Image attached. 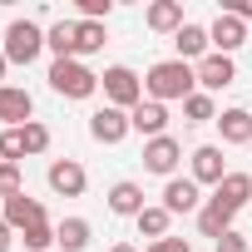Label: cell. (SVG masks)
Masks as SVG:
<instances>
[{"label": "cell", "mask_w": 252, "mask_h": 252, "mask_svg": "<svg viewBox=\"0 0 252 252\" xmlns=\"http://www.w3.org/2000/svg\"><path fill=\"white\" fill-rule=\"evenodd\" d=\"M25 193V178H20V163H0V203Z\"/></svg>", "instance_id": "obj_28"}, {"label": "cell", "mask_w": 252, "mask_h": 252, "mask_svg": "<svg viewBox=\"0 0 252 252\" xmlns=\"http://www.w3.org/2000/svg\"><path fill=\"white\" fill-rule=\"evenodd\" d=\"M89 218H64V222H55V247L60 252H84L89 247Z\"/></svg>", "instance_id": "obj_20"}, {"label": "cell", "mask_w": 252, "mask_h": 252, "mask_svg": "<svg viewBox=\"0 0 252 252\" xmlns=\"http://www.w3.org/2000/svg\"><path fill=\"white\" fill-rule=\"evenodd\" d=\"M144 252H193V247H188L183 237H163V242H149Z\"/></svg>", "instance_id": "obj_32"}, {"label": "cell", "mask_w": 252, "mask_h": 252, "mask_svg": "<svg viewBox=\"0 0 252 252\" xmlns=\"http://www.w3.org/2000/svg\"><path fill=\"white\" fill-rule=\"evenodd\" d=\"M0 218H5L15 232H25V227H35V222H50V218H45V203H40V198H30V193L5 198V213H0Z\"/></svg>", "instance_id": "obj_13"}, {"label": "cell", "mask_w": 252, "mask_h": 252, "mask_svg": "<svg viewBox=\"0 0 252 252\" xmlns=\"http://www.w3.org/2000/svg\"><path fill=\"white\" fill-rule=\"evenodd\" d=\"M5 69H10V60H5V50H0V84H5Z\"/></svg>", "instance_id": "obj_36"}, {"label": "cell", "mask_w": 252, "mask_h": 252, "mask_svg": "<svg viewBox=\"0 0 252 252\" xmlns=\"http://www.w3.org/2000/svg\"><path fill=\"white\" fill-rule=\"evenodd\" d=\"M183 124H218V109H213V94H188L183 99Z\"/></svg>", "instance_id": "obj_24"}, {"label": "cell", "mask_w": 252, "mask_h": 252, "mask_svg": "<svg viewBox=\"0 0 252 252\" xmlns=\"http://www.w3.org/2000/svg\"><path fill=\"white\" fill-rule=\"evenodd\" d=\"M109 252H139V247H134V242H114Z\"/></svg>", "instance_id": "obj_35"}, {"label": "cell", "mask_w": 252, "mask_h": 252, "mask_svg": "<svg viewBox=\"0 0 252 252\" xmlns=\"http://www.w3.org/2000/svg\"><path fill=\"white\" fill-rule=\"evenodd\" d=\"M129 124H134V134H144V139H163L168 134V104L144 99L139 109H129Z\"/></svg>", "instance_id": "obj_12"}, {"label": "cell", "mask_w": 252, "mask_h": 252, "mask_svg": "<svg viewBox=\"0 0 252 252\" xmlns=\"http://www.w3.org/2000/svg\"><path fill=\"white\" fill-rule=\"evenodd\" d=\"M129 134H134V124H129V114H124V109L104 104V109L89 114V139H94V144H124Z\"/></svg>", "instance_id": "obj_5"}, {"label": "cell", "mask_w": 252, "mask_h": 252, "mask_svg": "<svg viewBox=\"0 0 252 252\" xmlns=\"http://www.w3.org/2000/svg\"><path fill=\"white\" fill-rule=\"evenodd\" d=\"M232 218H237V208H227L222 198H208V203L198 208V232L218 242L222 232H232Z\"/></svg>", "instance_id": "obj_15"}, {"label": "cell", "mask_w": 252, "mask_h": 252, "mask_svg": "<svg viewBox=\"0 0 252 252\" xmlns=\"http://www.w3.org/2000/svg\"><path fill=\"white\" fill-rule=\"evenodd\" d=\"M149 203H144V188L134 183V178H119L114 188H109V213H119V218H139Z\"/></svg>", "instance_id": "obj_17"}, {"label": "cell", "mask_w": 252, "mask_h": 252, "mask_svg": "<svg viewBox=\"0 0 252 252\" xmlns=\"http://www.w3.org/2000/svg\"><path fill=\"white\" fill-rule=\"evenodd\" d=\"M188 163H193V173H188V178H193L198 188H203V183H213V188H218V183L227 178V163H222V149H218V144L193 149V154H188Z\"/></svg>", "instance_id": "obj_10"}, {"label": "cell", "mask_w": 252, "mask_h": 252, "mask_svg": "<svg viewBox=\"0 0 252 252\" xmlns=\"http://www.w3.org/2000/svg\"><path fill=\"white\" fill-rule=\"evenodd\" d=\"M5 60L10 64H35L40 60V50H45V30L35 25V20H10L5 25Z\"/></svg>", "instance_id": "obj_4"}, {"label": "cell", "mask_w": 252, "mask_h": 252, "mask_svg": "<svg viewBox=\"0 0 252 252\" xmlns=\"http://www.w3.org/2000/svg\"><path fill=\"white\" fill-rule=\"evenodd\" d=\"M109 0H79V20H109Z\"/></svg>", "instance_id": "obj_30"}, {"label": "cell", "mask_w": 252, "mask_h": 252, "mask_svg": "<svg viewBox=\"0 0 252 252\" xmlns=\"http://www.w3.org/2000/svg\"><path fill=\"white\" fill-rule=\"evenodd\" d=\"M134 222H139V232H144V237L163 242V237H168V222H173V213H168L163 203H149V208H144V213H139Z\"/></svg>", "instance_id": "obj_23"}, {"label": "cell", "mask_w": 252, "mask_h": 252, "mask_svg": "<svg viewBox=\"0 0 252 252\" xmlns=\"http://www.w3.org/2000/svg\"><path fill=\"white\" fill-rule=\"evenodd\" d=\"M193 69H198V89H203V94H218V89H227V84L237 79V64H232V55H218V50H213L208 60H198Z\"/></svg>", "instance_id": "obj_9"}, {"label": "cell", "mask_w": 252, "mask_h": 252, "mask_svg": "<svg viewBox=\"0 0 252 252\" xmlns=\"http://www.w3.org/2000/svg\"><path fill=\"white\" fill-rule=\"evenodd\" d=\"M45 79H50V89L60 99H89V94H99V74L84 60H55Z\"/></svg>", "instance_id": "obj_2"}, {"label": "cell", "mask_w": 252, "mask_h": 252, "mask_svg": "<svg viewBox=\"0 0 252 252\" xmlns=\"http://www.w3.org/2000/svg\"><path fill=\"white\" fill-rule=\"evenodd\" d=\"M144 20H149V30H158V35H178V30L188 25L178 0H154V5L144 10Z\"/></svg>", "instance_id": "obj_19"}, {"label": "cell", "mask_w": 252, "mask_h": 252, "mask_svg": "<svg viewBox=\"0 0 252 252\" xmlns=\"http://www.w3.org/2000/svg\"><path fill=\"white\" fill-rule=\"evenodd\" d=\"M188 94H198V69L193 64H183V60H158V64H149V74H144V99H158V104H183Z\"/></svg>", "instance_id": "obj_1"}, {"label": "cell", "mask_w": 252, "mask_h": 252, "mask_svg": "<svg viewBox=\"0 0 252 252\" xmlns=\"http://www.w3.org/2000/svg\"><path fill=\"white\" fill-rule=\"evenodd\" d=\"M99 89H104V104H114V109H139L144 104V79L129 69V64H109L104 74H99Z\"/></svg>", "instance_id": "obj_3"}, {"label": "cell", "mask_w": 252, "mask_h": 252, "mask_svg": "<svg viewBox=\"0 0 252 252\" xmlns=\"http://www.w3.org/2000/svg\"><path fill=\"white\" fill-rule=\"evenodd\" d=\"M213 247H218V252H247V237H242V232L232 227V232H222V237H218Z\"/></svg>", "instance_id": "obj_31"}, {"label": "cell", "mask_w": 252, "mask_h": 252, "mask_svg": "<svg viewBox=\"0 0 252 252\" xmlns=\"http://www.w3.org/2000/svg\"><path fill=\"white\" fill-rule=\"evenodd\" d=\"M178 163H183V144H178L173 134L144 144V168H149V173H158V178H178Z\"/></svg>", "instance_id": "obj_6"}, {"label": "cell", "mask_w": 252, "mask_h": 252, "mask_svg": "<svg viewBox=\"0 0 252 252\" xmlns=\"http://www.w3.org/2000/svg\"><path fill=\"white\" fill-rule=\"evenodd\" d=\"M222 10H227V15H237V20H252V0H227Z\"/></svg>", "instance_id": "obj_33"}, {"label": "cell", "mask_w": 252, "mask_h": 252, "mask_svg": "<svg viewBox=\"0 0 252 252\" xmlns=\"http://www.w3.org/2000/svg\"><path fill=\"white\" fill-rule=\"evenodd\" d=\"M45 50H55V60H79V20H55L45 30Z\"/></svg>", "instance_id": "obj_16"}, {"label": "cell", "mask_w": 252, "mask_h": 252, "mask_svg": "<svg viewBox=\"0 0 252 252\" xmlns=\"http://www.w3.org/2000/svg\"><path fill=\"white\" fill-rule=\"evenodd\" d=\"M104 45H109L104 20H79V60H84V55H99Z\"/></svg>", "instance_id": "obj_25"}, {"label": "cell", "mask_w": 252, "mask_h": 252, "mask_svg": "<svg viewBox=\"0 0 252 252\" xmlns=\"http://www.w3.org/2000/svg\"><path fill=\"white\" fill-rule=\"evenodd\" d=\"M10 247H15V227L0 218V252H10Z\"/></svg>", "instance_id": "obj_34"}, {"label": "cell", "mask_w": 252, "mask_h": 252, "mask_svg": "<svg viewBox=\"0 0 252 252\" xmlns=\"http://www.w3.org/2000/svg\"><path fill=\"white\" fill-rule=\"evenodd\" d=\"M20 144H25V154H45L50 149V129H45L40 119H30L25 129H20Z\"/></svg>", "instance_id": "obj_26"}, {"label": "cell", "mask_w": 252, "mask_h": 252, "mask_svg": "<svg viewBox=\"0 0 252 252\" xmlns=\"http://www.w3.org/2000/svg\"><path fill=\"white\" fill-rule=\"evenodd\" d=\"M173 50H178L183 64H193V60H208V55H213V40H208L203 25H183V30L173 35Z\"/></svg>", "instance_id": "obj_18"}, {"label": "cell", "mask_w": 252, "mask_h": 252, "mask_svg": "<svg viewBox=\"0 0 252 252\" xmlns=\"http://www.w3.org/2000/svg\"><path fill=\"white\" fill-rule=\"evenodd\" d=\"M20 242H25L30 252H50V247H55V227H50V222H35V227L20 232Z\"/></svg>", "instance_id": "obj_27"}, {"label": "cell", "mask_w": 252, "mask_h": 252, "mask_svg": "<svg viewBox=\"0 0 252 252\" xmlns=\"http://www.w3.org/2000/svg\"><path fill=\"white\" fill-rule=\"evenodd\" d=\"M50 188H55L60 198H79V193L89 188L84 163H74V158H55V163H50Z\"/></svg>", "instance_id": "obj_11"}, {"label": "cell", "mask_w": 252, "mask_h": 252, "mask_svg": "<svg viewBox=\"0 0 252 252\" xmlns=\"http://www.w3.org/2000/svg\"><path fill=\"white\" fill-rule=\"evenodd\" d=\"M30 119H35L30 89H20V84H0V124H5V129H25Z\"/></svg>", "instance_id": "obj_7"}, {"label": "cell", "mask_w": 252, "mask_h": 252, "mask_svg": "<svg viewBox=\"0 0 252 252\" xmlns=\"http://www.w3.org/2000/svg\"><path fill=\"white\" fill-rule=\"evenodd\" d=\"M213 198H222L227 208H237V213H242V208L252 203V173H232V168H227V178L213 188Z\"/></svg>", "instance_id": "obj_21"}, {"label": "cell", "mask_w": 252, "mask_h": 252, "mask_svg": "<svg viewBox=\"0 0 252 252\" xmlns=\"http://www.w3.org/2000/svg\"><path fill=\"white\" fill-rule=\"evenodd\" d=\"M203 203H208V198L198 193L193 178H168V183H163V208H168L173 218H178V213H198Z\"/></svg>", "instance_id": "obj_14"}, {"label": "cell", "mask_w": 252, "mask_h": 252, "mask_svg": "<svg viewBox=\"0 0 252 252\" xmlns=\"http://www.w3.org/2000/svg\"><path fill=\"white\" fill-rule=\"evenodd\" d=\"M218 134H222V144H252V114L247 109H222Z\"/></svg>", "instance_id": "obj_22"}, {"label": "cell", "mask_w": 252, "mask_h": 252, "mask_svg": "<svg viewBox=\"0 0 252 252\" xmlns=\"http://www.w3.org/2000/svg\"><path fill=\"white\" fill-rule=\"evenodd\" d=\"M20 158H25L20 129H5V134H0V163H20Z\"/></svg>", "instance_id": "obj_29"}, {"label": "cell", "mask_w": 252, "mask_h": 252, "mask_svg": "<svg viewBox=\"0 0 252 252\" xmlns=\"http://www.w3.org/2000/svg\"><path fill=\"white\" fill-rule=\"evenodd\" d=\"M208 40H213V50H218V55H232V50H242V45L252 40V30H247V20H237V15L218 10V20L208 25Z\"/></svg>", "instance_id": "obj_8"}]
</instances>
